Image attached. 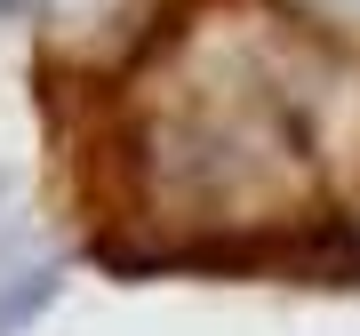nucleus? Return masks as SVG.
Instances as JSON below:
<instances>
[{"label":"nucleus","instance_id":"nucleus-1","mask_svg":"<svg viewBox=\"0 0 360 336\" xmlns=\"http://www.w3.org/2000/svg\"><path fill=\"white\" fill-rule=\"evenodd\" d=\"M304 8L328 16V25H352V32H360V0H304Z\"/></svg>","mask_w":360,"mask_h":336},{"label":"nucleus","instance_id":"nucleus-2","mask_svg":"<svg viewBox=\"0 0 360 336\" xmlns=\"http://www.w3.org/2000/svg\"><path fill=\"white\" fill-rule=\"evenodd\" d=\"M32 8H49V0H0V16H32Z\"/></svg>","mask_w":360,"mask_h":336}]
</instances>
